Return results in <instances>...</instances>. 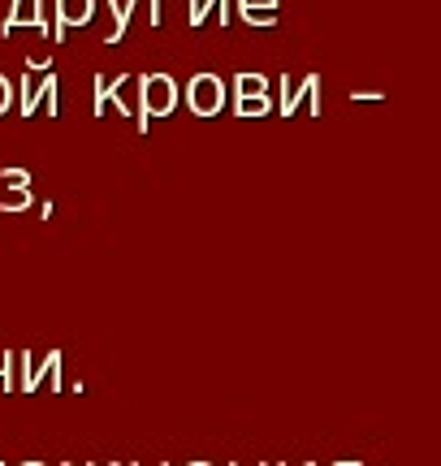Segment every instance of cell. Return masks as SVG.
Returning a JSON list of instances; mask_svg holds the SVG:
<instances>
[{
    "instance_id": "cell-10",
    "label": "cell",
    "mask_w": 441,
    "mask_h": 466,
    "mask_svg": "<svg viewBox=\"0 0 441 466\" xmlns=\"http://www.w3.org/2000/svg\"><path fill=\"white\" fill-rule=\"evenodd\" d=\"M9 104H14V86H9V78L0 74V113H9Z\"/></svg>"
},
{
    "instance_id": "cell-6",
    "label": "cell",
    "mask_w": 441,
    "mask_h": 466,
    "mask_svg": "<svg viewBox=\"0 0 441 466\" xmlns=\"http://www.w3.org/2000/svg\"><path fill=\"white\" fill-rule=\"evenodd\" d=\"M169 104H173V86L165 83V78H152V83H148V108H152V113H165Z\"/></svg>"
},
{
    "instance_id": "cell-3",
    "label": "cell",
    "mask_w": 441,
    "mask_h": 466,
    "mask_svg": "<svg viewBox=\"0 0 441 466\" xmlns=\"http://www.w3.org/2000/svg\"><path fill=\"white\" fill-rule=\"evenodd\" d=\"M17 371H22V380H17V389H22V393H35V389H39V380L56 384V354H48V363H44V367H35L31 354H17Z\"/></svg>"
},
{
    "instance_id": "cell-7",
    "label": "cell",
    "mask_w": 441,
    "mask_h": 466,
    "mask_svg": "<svg viewBox=\"0 0 441 466\" xmlns=\"http://www.w3.org/2000/svg\"><path fill=\"white\" fill-rule=\"evenodd\" d=\"M26 208H31V195H26V186H22V190H9V199L0 203V212H5V217H14V212H26Z\"/></svg>"
},
{
    "instance_id": "cell-4",
    "label": "cell",
    "mask_w": 441,
    "mask_h": 466,
    "mask_svg": "<svg viewBox=\"0 0 441 466\" xmlns=\"http://www.w3.org/2000/svg\"><path fill=\"white\" fill-rule=\"evenodd\" d=\"M190 100H195V108H200V113H212V108L220 104V86L212 83V78H200V83H195V91H190Z\"/></svg>"
},
{
    "instance_id": "cell-5",
    "label": "cell",
    "mask_w": 441,
    "mask_h": 466,
    "mask_svg": "<svg viewBox=\"0 0 441 466\" xmlns=\"http://www.w3.org/2000/svg\"><path fill=\"white\" fill-rule=\"evenodd\" d=\"M61 5V26H78V22H87L91 17V0H56Z\"/></svg>"
},
{
    "instance_id": "cell-8",
    "label": "cell",
    "mask_w": 441,
    "mask_h": 466,
    "mask_svg": "<svg viewBox=\"0 0 441 466\" xmlns=\"http://www.w3.org/2000/svg\"><path fill=\"white\" fill-rule=\"evenodd\" d=\"M0 177H5V186H9V190H22V186H31V173H26V168H5V173H0Z\"/></svg>"
},
{
    "instance_id": "cell-9",
    "label": "cell",
    "mask_w": 441,
    "mask_h": 466,
    "mask_svg": "<svg viewBox=\"0 0 441 466\" xmlns=\"http://www.w3.org/2000/svg\"><path fill=\"white\" fill-rule=\"evenodd\" d=\"M14 367H17V354H0V380H5L9 393H14Z\"/></svg>"
},
{
    "instance_id": "cell-11",
    "label": "cell",
    "mask_w": 441,
    "mask_h": 466,
    "mask_svg": "<svg viewBox=\"0 0 441 466\" xmlns=\"http://www.w3.org/2000/svg\"><path fill=\"white\" fill-rule=\"evenodd\" d=\"M22 466H44V462H22Z\"/></svg>"
},
{
    "instance_id": "cell-1",
    "label": "cell",
    "mask_w": 441,
    "mask_h": 466,
    "mask_svg": "<svg viewBox=\"0 0 441 466\" xmlns=\"http://www.w3.org/2000/svg\"><path fill=\"white\" fill-rule=\"evenodd\" d=\"M39 104H48V113H56V78H35V74H26L22 78V116L39 113Z\"/></svg>"
},
{
    "instance_id": "cell-2",
    "label": "cell",
    "mask_w": 441,
    "mask_h": 466,
    "mask_svg": "<svg viewBox=\"0 0 441 466\" xmlns=\"http://www.w3.org/2000/svg\"><path fill=\"white\" fill-rule=\"evenodd\" d=\"M17 26H39V31H48V22L39 14V0H14V9H9L5 22H0V35H14Z\"/></svg>"
}]
</instances>
